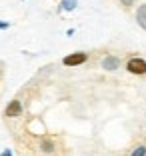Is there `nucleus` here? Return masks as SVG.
I'll return each mask as SVG.
<instances>
[{
	"label": "nucleus",
	"mask_w": 146,
	"mask_h": 156,
	"mask_svg": "<svg viewBox=\"0 0 146 156\" xmlns=\"http://www.w3.org/2000/svg\"><path fill=\"white\" fill-rule=\"evenodd\" d=\"M126 70L130 74H146V60L140 58V56H132V58L126 62Z\"/></svg>",
	"instance_id": "1"
},
{
	"label": "nucleus",
	"mask_w": 146,
	"mask_h": 156,
	"mask_svg": "<svg viewBox=\"0 0 146 156\" xmlns=\"http://www.w3.org/2000/svg\"><path fill=\"white\" fill-rule=\"evenodd\" d=\"M86 60H88L86 52H74V54H68L62 60V64L64 66H80V64H84Z\"/></svg>",
	"instance_id": "2"
},
{
	"label": "nucleus",
	"mask_w": 146,
	"mask_h": 156,
	"mask_svg": "<svg viewBox=\"0 0 146 156\" xmlns=\"http://www.w3.org/2000/svg\"><path fill=\"white\" fill-rule=\"evenodd\" d=\"M4 114L8 116V118H18V116L22 114V102H20V100H12V102H8V106H6Z\"/></svg>",
	"instance_id": "3"
},
{
	"label": "nucleus",
	"mask_w": 146,
	"mask_h": 156,
	"mask_svg": "<svg viewBox=\"0 0 146 156\" xmlns=\"http://www.w3.org/2000/svg\"><path fill=\"white\" fill-rule=\"evenodd\" d=\"M118 66H120V60L116 58L114 54H108V56H104V58H102V68L108 70V72L118 70Z\"/></svg>",
	"instance_id": "4"
},
{
	"label": "nucleus",
	"mask_w": 146,
	"mask_h": 156,
	"mask_svg": "<svg viewBox=\"0 0 146 156\" xmlns=\"http://www.w3.org/2000/svg\"><path fill=\"white\" fill-rule=\"evenodd\" d=\"M136 22L142 30H146V4H140L136 8Z\"/></svg>",
	"instance_id": "5"
},
{
	"label": "nucleus",
	"mask_w": 146,
	"mask_h": 156,
	"mask_svg": "<svg viewBox=\"0 0 146 156\" xmlns=\"http://www.w3.org/2000/svg\"><path fill=\"white\" fill-rule=\"evenodd\" d=\"M40 150L46 152V154H52V152H54V142L48 140V138H44V140L40 142Z\"/></svg>",
	"instance_id": "6"
},
{
	"label": "nucleus",
	"mask_w": 146,
	"mask_h": 156,
	"mask_svg": "<svg viewBox=\"0 0 146 156\" xmlns=\"http://www.w3.org/2000/svg\"><path fill=\"white\" fill-rule=\"evenodd\" d=\"M78 6V0H60V8L66 10V12H70V10H74Z\"/></svg>",
	"instance_id": "7"
},
{
	"label": "nucleus",
	"mask_w": 146,
	"mask_h": 156,
	"mask_svg": "<svg viewBox=\"0 0 146 156\" xmlns=\"http://www.w3.org/2000/svg\"><path fill=\"white\" fill-rule=\"evenodd\" d=\"M130 156H146V146H136Z\"/></svg>",
	"instance_id": "8"
},
{
	"label": "nucleus",
	"mask_w": 146,
	"mask_h": 156,
	"mask_svg": "<svg viewBox=\"0 0 146 156\" xmlns=\"http://www.w3.org/2000/svg\"><path fill=\"white\" fill-rule=\"evenodd\" d=\"M120 4H122L124 8H130V6L134 4V0H120Z\"/></svg>",
	"instance_id": "9"
},
{
	"label": "nucleus",
	"mask_w": 146,
	"mask_h": 156,
	"mask_svg": "<svg viewBox=\"0 0 146 156\" xmlns=\"http://www.w3.org/2000/svg\"><path fill=\"white\" fill-rule=\"evenodd\" d=\"M10 28V22H4V20H0V30H6Z\"/></svg>",
	"instance_id": "10"
},
{
	"label": "nucleus",
	"mask_w": 146,
	"mask_h": 156,
	"mask_svg": "<svg viewBox=\"0 0 146 156\" xmlns=\"http://www.w3.org/2000/svg\"><path fill=\"white\" fill-rule=\"evenodd\" d=\"M0 156H12V152H10V150H4V152H2Z\"/></svg>",
	"instance_id": "11"
}]
</instances>
